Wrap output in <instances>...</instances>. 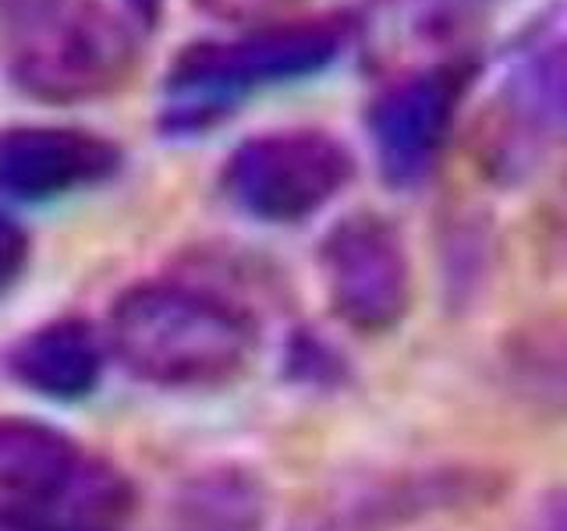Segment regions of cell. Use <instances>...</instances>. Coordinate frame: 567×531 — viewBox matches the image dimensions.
I'll use <instances>...</instances> for the list:
<instances>
[{
	"label": "cell",
	"mask_w": 567,
	"mask_h": 531,
	"mask_svg": "<svg viewBox=\"0 0 567 531\" xmlns=\"http://www.w3.org/2000/svg\"><path fill=\"white\" fill-rule=\"evenodd\" d=\"M354 53L372 79L483 53V0H359Z\"/></svg>",
	"instance_id": "obj_10"
},
{
	"label": "cell",
	"mask_w": 567,
	"mask_h": 531,
	"mask_svg": "<svg viewBox=\"0 0 567 531\" xmlns=\"http://www.w3.org/2000/svg\"><path fill=\"white\" fill-rule=\"evenodd\" d=\"M351 46V8L274 18L235 35H199L159 75L156 128L164 138L206 135L256 93L323 75Z\"/></svg>",
	"instance_id": "obj_2"
},
{
	"label": "cell",
	"mask_w": 567,
	"mask_h": 531,
	"mask_svg": "<svg viewBox=\"0 0 567 531\" xmlns=\"http://www.w3.org/2000/svg\"><path fill=\"white\" fill-rule=\"evenodd\" d=\"M128 486L89 460L68 433L29 418H0V524L85 521L117 528Z\"/></svg>",
	"instance_id": "obj_5"
},
{
	"label": "cell",
	"mask_w": 567,
	"mask_h": 531,
	"mask_svg": "<svg viewBox=\"0 0 567 531\" xmlns=\"http://www.w3.org/2000/svg\"><path fill=\"white\" fill-rule=\"evenodd\" d=\"M124 170L111 135L79 124H8L0 128V199L47 206L93 191Z\"/></svg>",
	"instance_id": "obj_11"
},
{
	"label": "cell",
	"mask_w": 567,
	"mask_h": 531,
	"mask_svg": "<svg viewBox=\"0 0 567 531\" xmlns=\"http://www.w3.org/2000/svg\"><path fill=\"white\" fill-rule=\"evenodd\" d=\"M504 475L478 465H436L372 475L316 503L295 531H398L436 513L486 507Z\"/></svg>",
	"instance_id": "obj_9"
},
{
	"label": "cell",
	"mask_w": 567,
	"mask_h": 531,
	"mask_svg": "<svg viewBox=\"0 0 567 531\" xmlns=\"http://www.w3.org/2000/svg\"><path fill=\"white\" fill-rule=\"evenodd\" d=\"M29 266V235L25 227L0 209V294L25 273Z\"/></svg>",
	"instance_id": "obj_16"
},
{
	"label": "cell",
	"mask_w": 567,
	"mask_h": 531,
	"mask_svg": "<svg viewBox=\"0 0 567 531\" xmlns=\"http://www.w3.org/2000/svg\"><path fill=\"white\" fill-rule=\"evenodd\" d=\"M8 368L25 389L47 400H82L100 386L103 341L85 319H53L11 347Z\"/></svg>",
	"instance_id": "obj_12"
},
{
	"label": "cell",
	"mask_w": 567,
	"mask_h": 531,
	"mask_svg": "<svg viewBox=\"0 0 567 531\" xmlns=\"http://www.w3.org/2000/svg\"><path fill=\"white\" fill-rule=\"evenodd\" d=\"M504 383L525 407L567 418V323L543 319L514 330L504 344Z\"/></svg>",
	"instance_id": "obj_13"
},
{
	"label": "cell",
	"mask_w": 567,
	"mask_h": 531,
	"mask_svg": "<svg viewBox=\"0 0 567 531\" xmlns=\"http://www.w3.org/2000/svg\"><path fill=\"white\" fill-rule=\"evenodd\" d=\"M528 531H567V486L549 489L543 496L536 513H532Z\"/></svg>",
	"instance_id": "obj_17"
},
{
	"label": "cell",
	"mask_w": 567,
	"mask_h": 531,
	"mask_svg": "<svg viewBox=\"0 0 567 531\" xmlns=\"http://www.w3.org/2000/svg\"><path fill=\"white\" fill-rule=\"evenodd\" d=\"M117 8L128 14L142 32H156L159 22H164L167 0H117Z\"/></svg>",
	"instance_id": "obj_18"
},
{
	"label": "cell",
	"mask_w": 567,
	"mask_h": 531,
	"mask_svg": "<svg viewBox=\"0 0 567 531\" xmlns=\"http://www.w3.org/2000/svg\"><path fill=\"white\" fill-rule=\"evenodd\" d=\"M40 4H50V0H0V25L14 22L18 14H25V11L40 8Z\"/></svg>",
	"instance_id": "obj_20"
},
{
	"label": "cell",
	"mask_w": 567,
	"mask_h": 531,
	"mask_svg": "<svg viewBox=\"0 0 567 531\" xmlns=\"http://www.w3.org/2000/svg\"><path fill=\"white\" fill-rule=\"evenodd\" d=\"M142 32L106 0H50L0 25L8 82L50 106L121 93L142 64Z\"/></svg>",
	"instance_id": "obj_3"
},
{
	"label": "cell",
	"mask_w": 567,
	"mask_h": 531,
	"mask_svg": "<svg viewBox=\"0 0 567 531\" xmlns=\"http://www.w3.org/2000/svg\"><path fill=\"white\" fill-rule=\"evenodd\" d=\"M266 489L241 468L195 475L177 489L164 531H262Z\"/></svg>",
	"instance_id": "obj_14"
},
{
	"label": "cell",
	"mask_w": 567,
	"mask_h": 531,
	"mask_svg": "<svg viewBox=\"0 0 567 531\" xmlns=\"http://www.w3.org/2000/svg\"><path fill=\"white\" fill-rule=\"evenodd\" d=\"M483 67V53H468L377 82L365 106V135L383 185L415 191L436 174Z\"/></svg>",
	"instance_id": "obj_7"
},
{
	"label": "cell",
	"mask_w": 567,
	"mask_h": 531,
	"mask_svg": "<svg viewBox=\"0 0 567 531\" xmlns=\"http://www.w3.org/2000/svg\"><path fill=\"white\" fill-rule=\"evenodd\" d=\"M0 531H114V528L85 524V521H32V524H0Z\"/></svg>",
	"instance_id": "obj_19"
},
{
	"label": "cell",
	"mask_w": 567,
	"mask_h": 531,
	"mask_svg": "<svg viewBox=\"0 0 567 531\" xmlns=\"http://www.w3.org/2000/svg\"><path fill=\"white\" fill-rule=\"evenodd\" d=\"M188 4L213 22L248 29L259 22H274V18H288L301 0H188Z\"/></svg>",
	"instance_id": "obj_15"
},
{
	"label": "cell",
	"mask_w": 567,
	"mask_h": 531,
	"mask_svg": "<svg viewBox=\"0 0 567 531\" xmlns=\"http://www.w3.org/2000/svg\"><path fill=\"white\" fill-rule=\"evenodd\" d=\"M266 273L238 256H213L188 277L124 291L106 319V347L135 379L167 389H213L241 379L259 351V309L248 288Z\"/></svg>",
	"instance_id": "obj_1"
},
{
	"label": "cell",
	"mask_w": 567,
	"mask_h": 531,
	"mask_svg": "<svg viewBox=\"0 0 567 531\" xmlns=\"http://www.w3.org/2000/svg\"><path fill=\"white\" fill-rule=\"evenodd\" d=\"M351 146L327 128H274L241 138L220 167V191L241 217L291 227L344 195L354 181Z\"/></svg>",
	"instance_id": "obj_6"
},
{
	"label": "cell",
	"mask_w": 567,
	"mask_h": 531,
	"mask_svg": "<svg viewBox=\"0 0 567 531\" xmlns=\"http://www.w3.org/2000/svg\"><path fill=\"white\" fill-rule=\"evenodd\" d=\"M330 309L354 333H390L412 309V256L401 227L377 209H354L319 241Z\"/></svg>",
	"instance_id": "obj_8"
},
{
	"label": "cell",
	"mask_w": 567,
	"mask_h": 531,
	"mask_svg": "<svg viewBox=\"0 0 567 531\" xmlns=\"http://www.w3.org/2000/svg\"><path fill=\"white\" fill-rule=\"evenodd\" d=\"M567 146V32L539 29L511 53L493 93L478 103L468 153L489 185L532 181Z\"/></svg>",
	"instance_id": "obj_4"
}]
</instances>
